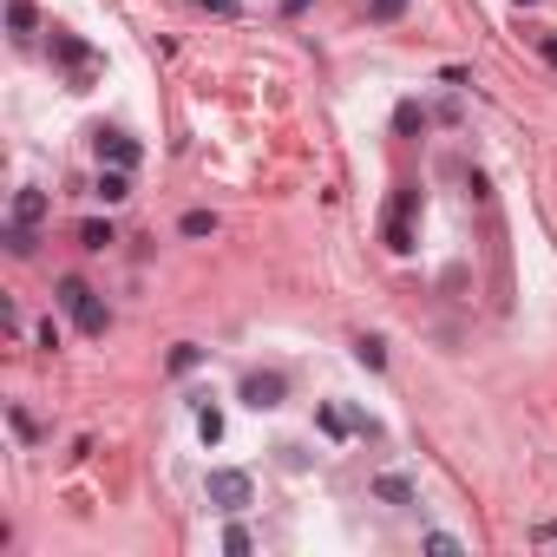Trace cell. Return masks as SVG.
Wrapping results in <instances>:
<instances>
[{"label": "cell", "instance_id": "cell-1", "mask_svg": "<svg viewBox=\"0 0 557 557\" xmlns=\"http://www.w3.org/2000/svg\"><path fill=\"white\" fill-rule=\"evenodd\" d=\"M518 14H531L537 40H557V0H518Z\"/></svg>", "mask_w": 557, "mask_h": 557}]
</instances>
